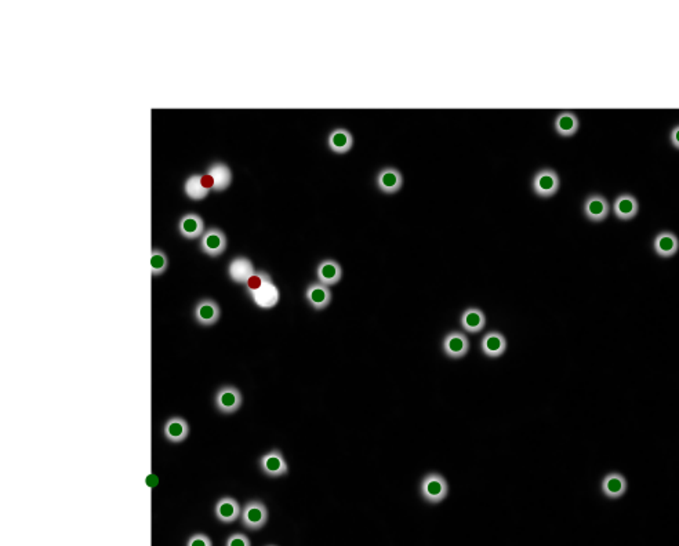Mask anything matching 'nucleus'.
Returning <instances> with one entry per match:
<instances>
[{
    "label": "nucleus",
    "mask_w": 679,
    "mask_h": 546,
    "mask_svg": "<svg viewBox=\"0 0 679 546\" xmlns=\"http://www.w3.org/2000/svg\"><path fill=\"white\" fill-rule=\"evenodd\" d=\"M612 210L616 218H618L620 221H631L639 213V203L632 193L624 192V193H618L614 198Z\"/></svg>",
    "instance_id": "obj_15"
},
{
    "label": "nucleus",
    "mask_w": 679,
    "mask_h": 546,
    "mask_svg": "<svg viewBox=\"0 0 679 546\" xmlns=\"http://www.w3.org/2000/svg\"><path fill=\"white\" fill-rule=\"evenodd\" d=\"M225 546H251V542L246 534L235 532V534L228 536Z\"/></svg>",
    "instance_id": "obj_29"
},
{
    "label": "nucleus",
    "mask_w": 679,
    "mask_h": 546,
    "mask_svg": "<svg viewBox=\"0 0 679 546\" xmlns=\"http://www.w3.org/2000/svg\"><path fill=\"white\" fill-rule=\"evenodd\" d=\"M169 268V258L160 249H154L151 254V269L154 276L163 275Z\"/></svg>",
    "instance_id": "obj_27"
},
{
    "label": "nucleus",
    "mask_w": 679,
    "mask_h": 546,
    "mask_svg": "<svg viewBox=\"0 0 679 546\" xmlns=\"http://www.w3.org/2000/svg\"><path fill=\"white\" fill-rule=\"evenodd\" d=\"M189 434V425L187 419L181 417H171L163 425V436L167 441L178 444L187 440Z\"/></svg>",
    "instance_id": "obj_21"
},
{
    "label": "nucleus",
    "mask_w": 679,
    "mask_h": 546,
    "mask_svg": "<svg viewBox=\"0 0 679 546\" xmlns=\"http://www.w3.org/2000/svg\"><path fill=\"white\" fill-rule=\"evenodd\" d=\"M254 273V265L246 257H235L228 264V277L236 284H246Z\"/></svg>",
    "instance_id": "obj_19"
},
{
    "label": "nucleus",
    "mask_w": 679,
    "mask_h": 546,
    "mask_svg": "<svg viewBox=\"0 0 679 546\" xmlns=\"http://www.w3.org/2000/svg\"><path fill=\"white\" fill-rule=\"evenodd\" d=\"M481 349L488 357H500L507 350V339L500 331H489L481 341Z\"/></svg>",
    "instance_id": "obj_24"
},
{
    "label": "nucleus",
    "mask_w": 679,
    "mask_h": 546,
    "mask_svg": "<svg viewBox=\"0 0 679 546\" xmlns=\"http://www.w3.org/2000/svg\"><path fill=\"white\" fill-rule=\"evenodd\" d=\"M268 282H272V277L269 276V273L264 272V271H257L249 280L247 283L244 284V288L247 291L249 295H251L254 291H257L260 287H262L265 283Z\"/></svg>",
    "instance_id": "obj_28"
},
{
    "label": "nucleus",
    "mask_w": 679,
    "mask_h": 546,
    "mask_svg": "<svg viewBox=\"0 0 679 546\" xmlns=\"http://www.w3.org/2000/svg\"><path fill=\"white\" fill-rule=\"evenodd\" d=\"M268 521V509L261 501H249L242 507L240 523L250 531L261 529Z\"/></svg>",
    "instance_id": "obj_4"
},
{
    "label": "nucleus",
    "mask_w": 679,
    "mask_h": 546,
    "mask_svg": "<svg viewBox=\"0 0 679 546\" xmlns=\"http://www.w3.org/2000/svg\"><path fill=\"white\" fill-rule=\"evenodd\" d=\"M304 297H305V301L308 302V305L315 311L326 309L333 301V293H331L330 287H327L319 282H313V283L308 284V287L305 288Z\"/></svg>",
    "instance_id": "obj_14"
},
{
    "label": "nucleus",
    "mask_w": 679,
    "mask_h": 546,
    "mask_svg": "<svg viewBox=\"0 0 679 546\" xmlns=\"http://www.w3.org/2000/svg\"><path fill=\"white\" fill-rule=\"evenodd\" d=\"M205 177L210 189L216 192H222L232 184V171L222 162L213 163L205 173Z\"/></svg>",
    "instance_id": "obj_10"
},
{
    "label": "nucleus",
    "mask_w": 679,
    "mask_h": 546,
    "mask_svg": "<svg viewBox=\"0 0 679 546\" xmlns=\"http://www.w3.org/2000/svg\"><path fill=\"white\" fill-rule=\"evenodd\" d=\"M486 315L481 308L470 306L467 308L460 317V324L466 333L477 334L481 333L486 327Z\"/></svg>",
    "instance_id": "obj_22"
},
{
    "label": "nucleus",
    "mask_w": 679,
    "mask_h": 546,
    "mask_svg": "<svg viewBox=\"0 0 679 546\" xmlns=\"http://www.w3.org/2000/svg\"><path fill=\"white\" fill-rule=\"evenodd\" d=\"M679 250V239L671 231H662L654 236L653 251L660 258H672Z\"/></svg>",
    "instance_id": "obj_16"
},
{
    "label": "nucleus",
    "mask_w": 679,
    "mask_h": 546,
    "mask_svg": "<svg viewBox=\"0 0 679 546\" xmlns=\"http://www.w3.org/2000/svg\"><path fill=\"white\" fill-rule=\"evenodd\" d=\"M420 494L426 502L438 505L446 499L449 494L448 480L438 472H430L420 483Z\"/></svg>",
    "instance_id": "obj_1"
},
{
    "label": "nucleus",
    "mask_w": 679,
    "mask_h": 546,
    "mask_svg": "<svg viewBox=\"0 0 679 546\" xmlns=\"http://www.w3.org/2000/svg\"><path fill=\"white\" fill-rule=\"evenodd\" d=\"M377 191L384 195H397L404 187L402 171L397 167H383L375 177Z\"/></svg>",
    "instance_id": "obj_6"
},
{
    "label": "nucleus",
    "mask_w": 679,
    "mask_h": 546,
    "mask_svg": "<svg viewBox=\"0 0 679 546\" xmlns=\"http://www.w3.org/2000/svg\"><path fill=\"white\" fill-rule=\"evenodd\" d=\"M268 546H275V545H268Z\"/></svg>",
    "instance_id": "obj_32"
},
{
    "label": "nucleus",
    "mask_w": 679,
    "mask_h": 546,
    "mask_svg": "<svg viewBox=\"0 0 679 546\" xmlns=\"http://www.w3.org/2000/svg\"><path fill=\"white\" fill-rule=\"evenodd\" d=\"M442 349L443 353L453 360L463 359L470 350V339L463 331H450L443 337Z\"/></svg>",
    "instance_id": "obj_9"
},
{
    "label": "nucleus",
    "mask_w": 679,
    "mask_h": 546,
    "mask_svg": "<svg viewBox=\"0 0 679 546\" xmlns=\"http://www.w3.org/2000/svg\"><path fill=\"white\" fill-rule=\"evenodd\" d=\"M227 246H228V238L217 227L207 228L203 236L200 238V250L203 254L209 257L221 255L225 251Z\"/></svg>",
    "instance_id": "obj_7"
},
{
    "label": "nucleus",
    "mask_w": 679,
    "mask_h": 546,
    "mask_svg": "<svg viewBox=\"0 0 679 546\" xmlns=\"http://www.w3.org/2000/svg\"><path fill=\"white\" fill-rule=\"evenodd\" d=\"M220 317H221L220 305L210 298L200 300L194 308V319L202 327L214 326L216 323H218Z\"/></svg>",
    "instance_id": "obj_11"
},
{
    "label": "nucleus",
    "mask_w": 679,
    "mask_h": 546,
    "mask_svg": "<svg viewBox=\"0 0 679 546\" xmlns=\"http://www.w3.org/2000/svg\"><path fill=\"white\" fill-rule=\"evenodd\" d=\"M214 514L218 521L224 524H231L240 518L242 506L232 496H222L214 505Z\"/></svg>",
    "instance_id": "obj_17"
},
{
    "label": "nucleus",
    "mask_w": 679,
    "mask_h": 546,
    "mask_svg": "<svg viewBox=\"0 0 679 546\" xmlns=\"http://www.w3.org/2000/svg\"><path fill=\"white\" fill-rule=\"evenodd\" d=\"M249 297L255 306L261 309H271L279 302V290L273 282H268Z\"/></svg>",
    "instance_id": "obj_25"
},
{
    "label": "nucleus",
    "mask_w": 679,
    "mask_h": 546,
    "mask_svg": "<svg viewBox=\"0 0 679 546\" xmlns=\"http://www.w3.org/2000/svg\"><path fill=\"white\" fill-rule=\"evenodd\" d=\"M343 266L337 260L324 258L316 266V279L319 283L331 287L343 279Z\"/></svg>",
    "instance_id": "obj_13"
},
{
    "label": "nucleus",
    "mask_w": 679,
    "mask_h": 546,
    "mask_svg": "<svg viewBox=\"0 0 679 546\" xmlns=\"http://www.w3.org/2000/svg\"><path fill=\"white\" fill-rule=\"evenodd\" d=\"M354 144V134L346 127H334L327 136V148L335 155H347Z\"/></svg>",
    "instance_id": "obj_12"
},
{
    "label": "nucleus",
    "mask_w": 679,
    "mask_h": 546,
    "mask_svg": "<svg viewBox=\"0 0 679 546\" xmlns=\"http://www.w3.org/2000/svg\"><path fill=\"white\" fill-rule=\"evenodd\" d=\"M668 138H669V144H671L675 149H678V151H679V125H676V126H673V127L671 129Z\"/></svg>",
    "instance_id": "obj_31"
},
{
    "label": "nucleus",
    "mask_w": 679,
    "mask_h": 546,
    "mask_svg": "<svg viewBox=\"0 0 679 546\" xmlns=\"http://www.w3.org/2000/svg\"><path fill=\"white\" fill-rule=\"evenodd\" d=\"M612 211L610 203L600 193H589L583 203V214L584 217L595 224L603 222Z\"/></svg>",
    "instance_id": "obj_5"
},
{
    "label": "nucleus",
    "mask_w": 679,
    "mask_h": 546,
    "mask_svg": "<svg viewBox=\"0 0 679 546\" xmlns=\"http://www.w3.org/2000/svg\"><path fill=\"white\" fill-rule=\"evenodd\" d=\"M210 187L206 182L205 174H192L184 182V193L191 200H203L210 193Z\"/></svg>",
    "instance_id": "obj_26"
},
{
    "label": "nucleus",
    "mask_w": 679,
    "mask_h": 546,
    "mask_svg": "<svg viewBox=\"0 0 679 546\" xmlns=\"http://www.w3.org/2000/svg\"><path fill=\"white\" fill-rule=\"evenodd\" d=\"M206 231L205 221L200 216L189 213L184 214L178 221V232L187 240H195L202 238Z\"/></svg>",
    "instance_id": "obj_18"
},
{
    "label": "nucleus",
    "mask_w": 679,
    "mask_h": 546,
    "mask_svg": "<svg viewBox=\"0 0 679 546\" xmlns=\"http://www.w3.org/2000/svg\"><path fill=\"white\" fill-rule=\"evenodd\" d=\"M627 488H628L627 479L618 472H610V473L605 474V477L602 479V483H600L602 492L607 498H612V499L621 498L625 494Z\"/></svg>",
    "instance_id": "obj_23"
},
{
    "label": "nucleus",
    "mask_w": 679,
    "mask_h": 546,
    "mask_svg": "<svg viewBox=\"0 0 679 546\" xmlns=\"http://www.w3.org/2000/svg\"><path fill=\"white\" fill-rule=\"evenodd\" d=\"M561 188L559 174L554 169H540L532 178V191L541 199L554 198Z\"/></svg>",
    "instance_id": "obj_2"
},
{
    "label": "nucleus",
    "mask_w": 679,
    "mask_h": 546,
    "mask_svg": "<svg viewBox=\"0 0 679 546\" xmlns=\"http://www.w3.org/2000/svg\"><path fill=\"white\" fill-rule=\"evenodd\" d=\"M580 129V119L574 112L565 111L555 116L554 130L562 138H572Z\"/></svg>",
    "instance_id": "obj_20"
},
{
    "label": "nucleus",
    "mask_w": 679,
    "mask_h": 546,
    "mask_svg": "<svg viewBox=\"0 0 679 546\" xmlns=\"http://www.w3.org/2000/svg\"><path fill=\"white\" fill-rule=\"evenodd\" d=\"M243 404L242 392L233 385L221 386L214 395V406L216 408L225 415L235 414Z\"/></svg>",
    "instance_id": "obj_3"
},
{
    "label": "nucleus",
    "mask_w": 679,
    "mask_h": 546,
    "mask_svg": "<svg viewBox=\"0 0 679 546\" xmlns=\"http://www.w3.org/2000/svg\"><path fill=\"white\" fill-rule=\"evenodd\" d=\"M261 472L268 477H280L289 473V465L280 450H271L258 459Z\"/></svg>",
    "instance_id": "obj_8"
},
{
    "label": "nucleus",
    "mask_w": 679,
    "mask_h": 546,
    "mask_svg": "<svg viewBox=\"0 0 679 546\" xmlns=\"http://www.w3.org/2000/svg\"><path fill=\"white\" fill-rule=\"evenodd\" d=\"M185 546H213V542L206 534L198 532L188 538Z\"/></svg>",
    "instance_id": "obj_30"
}]
</instances>
